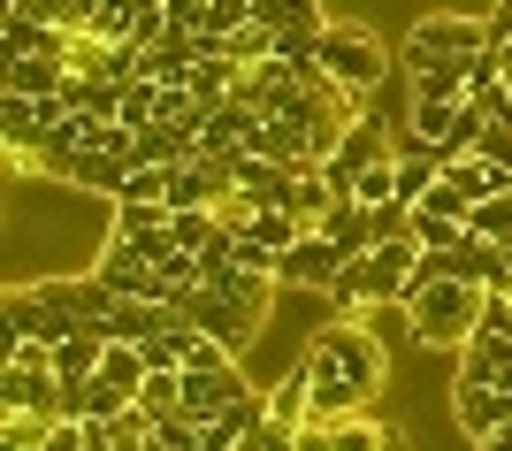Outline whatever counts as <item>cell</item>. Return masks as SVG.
<instances>
[{
    "mask_svg": "<svg viewBox=\"0 0 512 451\" xmlns=\"http://www.w3.org/2000/svg\"><path fill=\"white\" fill-rule=\"evenodd\" d=\"M482 306H490V291L482 283H459V276H413L406 291V314H413V344L421 352H459V344L482 329Z\"/></svg>",
    "mask_w": 512,
    "mask_h": 451,
    "instance_id": "obj_1",
    "label": "cell"
},
{
    "mask_svg": "<svg viewBox=\"0 0 512 451\" xmlns=\"http://www.w3.org/2000/svg\"><path fill=\"white\" fill-rule=\"evenodd\" d=\"M413 276H421V245L406 237H383V245H367L360 260H344V276L329 283V299H337V314H367V306H390L406 299Z\"/></svg>",
    "mask_w": 512,
    "mask_h": 451,
    "instance_id": "obj_2",
    "label": "cell"
},
{
    "mask_svg": "<svg viewBox=\"0 0 512 451\" xmlns=\"http://www.w3.org/2000/svg\"><path fill=\"white\" fill-rule=\"evenodd\" d=\"M306 344L337 360V375H344L352 390H360L367 406L383 398V383H390V337H383L375 322H367V314H337V322H321Z\"/></svg>",
    "mask_w": 512,
    "mask_h": 451,
    "instance_id": "obj_3",
    "label": "cell"
},
{
    "mask_svg": "<svg viewBox=\"0 0 512 451\" xmlns=\"http://www.w3.org/2000/svg\"><path fill=\"white\" fill-rule=\"evenodd\" d=\"M490 54V16H467V8H421L398 39V62L421 69V62H474Z\"/></svg>",
    "mask_w": 512,
    "mask_h": 451,
    "instance_id": "obj_4",
    "label": "cell"
},
{
    "mask_svg": "<svg viewBox=\"0 0 512 451\" xmlns=\"http://www.w3.org/2000/svg\"><path fill=\"white\" fill-rule=\"evenodd\" d=\"M321 69H329L344 92H367V100H375L383 77H390V46L375 39L367 23H329V31H321Z\"/></svg>",
    "mask_w": 512,
    "mask_h": 451,
    "instance_id": "obj_5",
    "label": "cell"
},
{
    "mask_svg": "<svg viewBox=\"0 0 512 451\" xmlns=\"http://www.w3.org/2000/svg\"><path fill=\"white\" fill-rule=\"evenodd\" d=\"M344 260H352V253H344L329 230H306L291 253H276V283H283V291H329V283L344 276Z\"/></svg>",
    "mask_w": 512,
    "mask_h": 451,
    "instance_id": "obj_6",
    "label": "cell"
},
{
    "mask_svg": "<svg viewBox=\"0 0 512 451\" xmlns=\"http://www.w3.org/2000/svg\"><path fill=\"white\" fill-rule=\"evenodd\" d=\"M451 421H459V436H467V444L512 429V390H505V383H474V375H459V383H451Z\"/></svg>",
    "mask_w": 512,
    "mask_h": 451,
    "instance_id": "obj_7",
    "label": "cell"
},
{
    "mask_svg": "<svg viewBox=\"0 0 512 451\" xmlns=\"http://www.w3.org/2000/svg\"><path fill=\"white\" fill-rule=\"evenodd\" d=\"M245 367H184V413H192V421H214V413L222 406H237V398H245Z\"/></svg>",
    "mask_w": 512,
    "mask_h": 451,
    "instance_id": "obj_8",
    "label": "cell"
},
{
    "mask_svg": "<svg viewBox=\"0 0 512 451\" xmlns=\"http://www.w3.org/2000/svg\"><path fill=\"white\" fill-rule=\"evenodd\" d=\"M230 169H237V199H253V207H291V192H299V169H283L268 153H230Z\"/></svg>",
    "mask_w": 512,
    "mask_h": 451,
    "instance_id": "obj_9",
    "label": "cell"
},
{
    "mask_svg": "<svg viewBox=\"0 0 512 451\" xmlns=\"http://www.w3.org/2000/svg\"><path fill=\"white\" fill-rule=\"evenodd\" d=\"M62 85H69V62H62V54H16V62H0V92L62 100Z\"/></svg>",
    "mask_w": 512,
    "mask_h": 451,
    "instance_id": "obj_10",
    "label": "cell"
},
{
    "mask_svg": "<svg viewBox=\"0 0 512 451\" xmlns=\"http://www.w3.org/2000/svg\"><path fill=\"white\" fill-rule=\"evenodd\" d=\"M253 138H260V115L245 108V100H222V108H207V123H199V146L207 153H253Z\"/></svg>",
    "mask_w": 512,
    "mask_h": 451,
    "instance_id": "obj_11",
    "label": "cell"
},
{
    "mask_svg": "<svg viewBox=\"0 0 512 451\" xmlns=\"http://www.w3.org/2000/svg\"><path fill=\"white\" fill-rule=\"evenodd\" d=\"M459 375H474V383H505V390H512V337L474 329V337L459 344Z\"/></svg>",
    "mask_w": 512,
    "mask_h": 451,
    "instance_id": "obj_12",
    "label": "cell"
},
{
    "mask_svg": "<svg viewBox=\"0 0 512 451\" xmlns=\"http://www.w3.org/2000/svg\"><path fill=\"white\" fill-rule=\"evenodd\" d=\"M192 153H207V146H199V130H184V123H146L138 130V161H153V169H176V161H192Z\"/></svg>",
    "mask_w": 512,
    "mask_h": 451,
    "instance_id": "obj_13",
    "label": "cell"
},
{
    "mask_svg": "<svg viewBox=\"0 0 512 451\" xmlns=\"http://www.w3.org/2000/svg\"><path fill=\"white\" fill-rule=\"evenodd\" d=\"M237 237H245V245H260V253H291V245L306 237V222L291 215V207H253Z\"/></svg>",
    "mask_w": 512,
    "mask_h": 451,
    "instance_id": "obj_14",
    "label": "cell"
},
{
    "mask_svg": "<svg viewBox=\"0 0 512 451\" xmlns=\"http://www.w3.org/2000/svg\"><path fill=\"white\" fill-rule=\"evenodd\" d=\"M329 444L337 451H398L406 436L390 429V421H375V413H344V421H329Z\"/></svg>",
    "mask_w": 512,
    "mask_h": 451,
    "instance_id": "obj_15",
    "label": "cell"
},
{
    "mask_svg": "<svg viewBox=\"0 0 512 451\" xmlns=\"http://www.w3.org/2000/svg\"><path fill=\"white\" fill-rule=\"evenodd\" d=\"M100 352H107L100 329H69V337L54 344V375H62V383H85V375H100Z\"/></svg>",
    "mask_w": 512,
    "mask_h": 451,
    "instance_id": "obj_16",
    "label": "cell"
},
{
    "mask_svg": "<svg viewBox=\"0 0 512 451\" xmlns=\"http://www.w3.org/2000/svg\"><path fill=\"white\" fill-rule=\"evenodd\" d=\"M467 77H474V62H421V69H406L413 100H467Z\"/></svg>",
    "mask_w": 512,
    "mask_h": 451,
    "instance_id": "obj_17",
    "label": "cell"
},
{
    "mask_svg": "<svg viewBox=\"0 0 512 451\" xmlns=\"http://www.w3.org/2000/svg\"><path fill=\"white\" fill-rule=\"evenodd\" d=\"M329 207H344V199H337V184H329L321 169H299V192H291V215H299L306 230H321V222H329Z\"/></svg>",
    "mask_w": 512,
    "mask_h": 451,
    "instance_id": "obj_18",
    "label": "cell"
},
{
    "mask_svg": "<svg viewBox=\"0 0 512 451\" xmlns=\"http://www.w3.org/2000/svg\"><path fill=\"white\" fill-rule=\"evenodd\" d=\"M176 207H146V199H115V215H107V230H123V237H161L169 230Z\"/></svg>",
    "mask_w": 512,
    "mask_h": 451,
    "instance_id": "obj_19",
    "label": "cell"
},
{
    "mask_svg": "<svg viewBox=\"0 0 512 451\" xmlns=\"http://www.w3.org/2000/svg\"><path fill=\"white\" fill-rule=\"evenodd\" d=\"M138 406L161 421V413H184V367H153L146 390H138Z\"/></svg>",
    "mask_w": 512,
    "mask_h": 451,
    "instance_id": "obj_20",
    "label": "cell"
},
{
    "mask_svg": "<svg viewBox=\"0 0 512 451\" xmlns=\"http://www.w3.org/2000/svg\"><path fill=\"white\" fill-rule=\"evenodd\" d=\"M46 413H0V451H39L46 444Z\"/></svg>",
    "mask_w": 512,
    "mask_h": 451,
    "instance_id": "obj_21",
    "label": "cell"
},
{
    "mask_svg": "<svg viewBox=\"0 0 512 451\" xmlns=\"http://www.w3.org/2000/svg\"><path fill=\"white\" fill-rule=\"evenodd\" d=\"M467 230H474V237H490V245H505V237H512V192L482 199V207L467 215Z\"/></svg>",
    "mask_w": 512,
    "mask_h": 451,
    "instance_id": "obj_22",
    "label": "cell"
},
{
    "mask_svg": "<svg viewBox=\"0 0 512 451\" xmlns=\"http://www.w3.org/2000/svg\"><path fill=\"white\" fill-rule=\"evenodd\" d=\"M115 199H146V207H169V169H153V161H146V169H130ZM115 199H107V207H115Z\"/></svg>",
    "mask_w": 512,
    "mask_h": 451,
    "instance_id": "obj_23",
    "label": "cell"
},
{
    "mask_svg": "<svg viewBox=\"0 0 512 451\" xmlns=\"http://www.w3.org/2000/svg\"><path fill=\"white\" fill-rule=\"evenodd\" d=\"M352 199H360V207H390V199H398V161H375V169H360Z\"/></svg>",
    "mask_w": 512,
    "mask_h": 451,
    "instance_id": "obj_24",
    "label": "cell"
},
{
    "mask_svg": "<svg viewBox=\"0 0 512 451\" xmlns=\"http://www.w3.org/2000/svg\"><path fill=\"white\" fill-rule=\"evenodd\" d=\"M39 451H85V421H54Z\"/></svg>",
    "mask_w": 512,
    "mask_h": 451,
    "instance_id": "obj_25",
    "label": "cell"
},
{
    "mask_svg": "<svg viewBox=\"0 0 512 451\" xmlns=\"http://www.w3.org/2000/svg\"><path fill=\"white\" fill-rule=\"evenodd\" d=\"M474 451H512V429H497V436H482Z\"/></svg>",
    "mask_w": 512,
    "mask_h": 451,
    "instance_id": "obj_26",
    "label": "cell"
}]
</instances>
